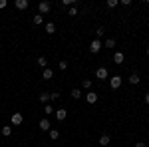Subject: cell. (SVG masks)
<instances>
[{
  "label": "cell",
  "instance_id": "obj_1",
  "mask_svg": "<svg viewBox=\"0 0 149 147\" xmlns=\"http://www.w3.org/2000/svg\"><path fill=\"white\" fill-rule=\"evenodd\" d=\"M10 121H12V125H16V127H18V125H22V121H24V115H22L20 111L12 113V115H10Z\"/></svg>",
  "mask_w": 149,
  "mask_h": 147
},
{
  "label": "cell",
  "instance_id": "obj_2",
  "mask_svg": "<svg viewBox=\"0 0 149 147\" xmlns=\"http://www.w3.org/2000/svg\"><path fill=\"white\" fill-rule=\"evenodd\" d=\"M95 78H97V79H107V78H109L107 68H103V66H102V68H97V70H95Z\"/></svg>",
  "mask_w": 149,
  "mask_h": 147
},
{
  "label": "cell",
  "instance_id": "obj_3",
  "mask_svg": "<svg viewBox=\"0 0 149 147\" xmlns=\"http://www.w3.org/2000/svg\"><path fill=\"white\" fill-rule=\"evenodd\" d=\"M56 119L58 121H64V119H66V117H68V109H66V107H60V109H56Z\"/></svg>",
  "mask_w": 149,
  "mask_h": 147
},
{
  "label": "cell",
  "instance_id": "obj_4",
  "mask_svg": "<svg viewBox=\"0 0 149 147\" xmlns=\"http://www.w3.org/2000/svg\"><path fill=\"white\" fill-rule=\"evenodd\" d=\"M50 8H52V4H50V2H46V0L38 4V10H40V14H42V16H44L46 12H50Z\"/></svg>",
  "mask_w": 149,
  "mask_h": 147
},
{
  "label": "cell",
  "instance_id": "obj_5",
  "mask_svg": "<svg viewBox=\"0 0 149 147\" xmlns=\"http://www.w3.org/2000/svg\"><path fill=\"white\" fill-rule=\"evenodd\" d=\"M38 127H40L42 131H50V129H52V125H50V119H48V117H44V119H40V123H38Z\"/></svg>",
  "mask_w": 149,
  "mask_h": 147
},
{
  "label": "cell",
  "instance_id": "obj_6",
  "mask_svg": "<svg viewBox=\"0 0 149 147\" xmlns=\"http://www.w3.org/2000/svg\"><path fill=\"white\" fill-rule=\"evenodd\" d=\"M100 50H102V42H100V40H93L92 44H90V52H92V54H97Z\"/></svg>",
  "mask_w": 149,
  "mask_h": 147
},
{
  "label": "cell",
  "instance_id": "obj_7",
  "mask_svg": "<svg viewBox=\"0 0 149 147\" xmlns=\"http://www.w3.org/2000/svg\"><path fill=\"white\" fill-rule=\"evenodd\" d=\"M109 82H111V90H117V88L121 86V82H123V79L119 78V76H111V79H109Z\"/></svg>",
  "mask_w": 149,
  "mask_h": 147
},
{
  "label": "cell",
  "instance_id": "obj_8",
  "mask_svg": "<svg viewBox=\"0 0 149 147\" xmlns=\"http://www.w3.org/2000/svg\"><path fill=\"white\" fill-rule=\"evenodd\" d=\"M86 102L88 103H95L97 102V93H95V91H88V93H86Z\"/></svg>",
  "mask_w": 149,
  "mask_h": 147
},
{
  "label": "cell",
  "instance_id": "obj_9",
  "mask_svg": "<svg viewBox=\"0 0 149 147\" xmlns=\"http://www.w3.org/2000/svg\"><path fill=\"white\" fill-rule=\"evenodd\" d=\"M28 6H30L28 0H16V8H18V10H26Z\"/></svg>",
  "mask_w": 149,
  "mask_h": 147
},
{
  "label": "cell",
  "instance_id": "obj_10",
  "mask_svg": "<svg viewBox=\"0 0 149 147\" xmlns=\"http://www.w3.org/2000/svg\"><path fill=\"white\" fill-rule=\"evenodd\" d=\"M100 145H102V147L111 145V137H109V135H102V137H100Z\"/></svg>",
  "mask_w": 149,
  "mask_h": 147
},
{
  "label": "cell",
  "instance_id": "obj_11",
  "mask_svg": "<svg viewBox=\"0 0 149 147\" xmlns=\"http://www.w3.org/2000/svg\"><path fill=\"white\" fill-rule=\"evenodd\" d=\"M123 60H125L123 52H115V54H113V62H115V64H123Z\"/></svg>",
  "mask_w": 149,
  "mask_h": 147
},
{
  "label": "cell",
  "instance_id": "obj_12",
  "mask_svg": "<svg viewBox=\"0 0 149 147\" xmlns=\"http://www.w3.org/2000/svg\"><path fill=\"white\" fill-rule=\"evenodd\" d=\"M38 100H40V102L46 105V103H50V93H48V91H42V93L38 95Z\"/></svg>",
  "mask_w": 149,
  "mask_h": 147
},
{
  "label": "cell",
  "instance_id": "obj_13",
  "mask_svg": "<svg viewBox=\"0 0 149 147\" xmlns=\"http://www.w3.org/2000/svg\"><path fill=\"white\" fill-rule=\"evenodd\" d=\"M127 82H129V84H131V86H137L139 82H141V78H139L137 74H131V76H129V78H127Z\"/></svg>",
  "mask_w": 149,
  "mask_h": 147
},
{
  "label": "cell",
  "instance_id": "obj_14",
  "mask_svg": "<svg viewBox=\"0 0 149 147\" xmlns=\"http://www.w3.org/2000/svg\"><path fill=\"white\" fill-rule=\"evenodd\" d=\"M42 78H44V79H52V78H54V70H52V68H46L44 72H42Z\"/></svg>",
  "mask_w": 149,
  "mask_h": 147
},
{
  "label": "cell",
  "instance_id": "obj_15",
  "mask_svg": "<svg viewBox=\"0 0 149 147\" xmlns=\"http://www.w3.org/2000/svg\"><path fill=\"white\" fill-rule=\"evenodd\" d=\"M0 133H2L4 137H10L12 135V125H4V127L0 129Z\"/></svg>",
  "mask_w": 149,
  "mask_h": 147
},
{
  "label": "cell",
  "instance_id": "obj_16",
  "mask_svg": "<svg viewBox=\"0 0 149 147\" xmlns=\"http://www.w3.org/2000/svg\"><path fill=\"white\" fill-rule=\"evenodd\" d=\"M32 22H34V26H40V24H44V16H42V14H36L34 18H32Z\"/></svg>",
  "mask_w": 149,
  "mask_h": 147
},
{
  "label": "cell",
  "instance_id": "obj_17",
  "mask_svg": "<svg viewBox=\"0 0 149 147\" xmlns=\"http://www.w3.org/2000/svg\"><path fill=\"white\" fill-rule=\"evenodd\" d=\"M38 66H40L42 70H46V68H48V60H46L44 56H40V58H38Z\"/></svg>",
  "mask_w": 149,
  "mask_h": 147
},
{
  "label": "cell",
  "instance_id": "obj_18",
  "mask_svg": "<svg viewBox=\"0 0 149 147\" xmlns=\"http://www.w3.org/2000/svg\"><path fill=\"white\" fill-rule=\"evenodd\" d=\"M46 32H48V34H54V32H56V24H54V22H48L46 24Z\"/></svg>",
  "mask_w": 149,
  "mask_h": 147
},
{
  "label": "cell",
  "instance_id": "obj_19",
  "mask_svg": "<svg viewBox=\"0 0 149 147\" xmlns=\"http://www.w3.org/2000/svg\"><path fill=\"white\" fill-rule=\"evenodd\" d=\"M70 95H72V98H74V100H80V98H81V91L78 90V88H74V90H72V93H70Z\"/></svg>",
  "mask_w": 149,
  "mask_h": 147
},
{
  "label": "cell",
  "instance_id": "obj_20",
  "mask_svg": "<svg viewBox=\"0 0 149 147\" xmlns=\"http://www.w3.org/2000/svg\"><path fill=\"white\" fill-rule=\"evenodd\" d=\"M68 16H78V6H76V4L68 8Z\"/></svg>",
  "mask_w": 149,
  "mask_h": 147
},
{
  "label": "cell",
  "instance_id": "obj_21",
  "mask_svg": "<svg viewBox=\"0 0 149 147\" xmlns=\"http://www.w3.org/2000/svg\"><path fill=\"white\" fill-rule=\"evenodd\" d=\"M54 111H56V109H54V107H52L50 103H46V105H44V113H46V115H52Z\"/></svg>",
  "mask_w": 149,
  "mask_h": 147
},
{
  "label": "cell",
  "instance_id": "obj_22",
  "mask_svg": "<svg viewBox=\"0 0 149 147\" xmlns=\"http://www.w3.org/2000/svg\"><path fill=\"white\" fill-rule=\"evenodd\" d=\"M48 133H50V139H58V137H60V131H58V129H50Z\"/></svg>",
  "mask_w": 149,
  "mask_h": 147
},
{
  "label": "cell",
  "instance_id": "obj_23",
  "mask_svg": "<svg viewBox=\"0 0 149 147\" xmlns=\"http://www.w3.org/2000/svg\"><path fill=\"white\" fill-rule=\"evenodd\" d=\"M117 4H119L117 0H107V2H105V6H107V8H115Z\"/></svg>",
  "mask_w": 149,
  "mask_h": 147
},
{
  "label": "cell",
  "instance_id": "obj_24",
  "mask_svg": "<svg viewBox=\"0 0 149 147\" xmlns=\"http://www.w3.org/2000/svg\"><path fill=\"white\" fill-rule=\"evenodd\" d=\"M58 68L62 70V72H64V70H68V62H66V60H62V62L58 64Z\"/></svg>",
  "mask_w": 149,
  "mask_h": 147
},
{
  "label": "cell",
  "instance_id": "obj_25",
  "mask_svg": "<svg viewBox=\"0 0 149 147\" xmlns=\"http://www.w3.org/2000/svg\"><path fill=\"white\" fill-rule=\"evenodd\" d=\"M81 86H84L86 90H90V88H92V79H84V82H81Z\"/></svg>",
  "mask_w": 149,
  "mask_h": 147
},
{
  "label": "cell",
  "instance_id": "obj_26",
  "mask_svg": "<svg viewBox=\"0 0 149 147\" xmlns=\"http://www.w3.org/2000/svg\"><path fill=\"white\" fill-rule=\"evenodd\" d=\"M113 46H115V40H113V38L105 40V48H113Z\"/></svg>",
  "mask_w": 149,
  "mask_h": 147
},
{
  "label": "cell",
  "instance_id": "obj_27",
  "mask_svg": "<svg viewBox=\"0 0 149 147\" xmlns=\"http://www.w3.org/2000/svg\"><path fill=\"white\" fill-rule=\"evenodd\" d=\"M103 34H105V30H103V28H97V30H95V36H97V38H102Z\"/></svg>",
  "mask_w": 149,
  "mask_h": 147
},
{
  "label": "cell",
  "instance_id": "obj_28",
  "mask_svg": "<svg viewBox=\"0 0 149 147\" xmlns=\"http://www.w3.org/2000/svg\"><path fill=\"white\" fill-rule=\"evenodd\" d=\"M119 4H123V6H129V4H131V0H119Z\"/></svg>",
  "mask_w": 149,
  "mask_h": 147
},
{
  "label": "cell",
  "instance_id": "obj_29",
  "mask_svg": "<svg viewBox=\"0 0 149 147\" xmlns=\"http://www.w3.org/2000/svg\"><path fill=\"white\" fill-rule=\"evenodd\" d=\"M6 6H8V2L6 0H0V8H6Z\"/></svg>",
  "mask_w": 149,
  "mask_h": 147
},
{
  "label": "cell",
  "instance_id": "obj_30",
  "mask_svg": "<svg viewBox=\"0 0 149 147\" xmlns=\"http://www.w3.org/2000/svg\"><path fill=\"white\" fill-rule=\"evenodd\" d=\"M135 147H145V143H143V141H137V143H135Z\"/></svg>",
  "mask_w": 149,
  "mask_h": 147
},
{
  "label": "cell",
  "instance_id": "obj_31",
  "mask_svg": "<svg viewBox=\"0 0 149 147\" xmlns=\"http://www.w3.org/2000/svg\"><path fill=\"white\" fill-rule=\"evenodd\" d=\"M145 103L149 105V93H145Z\"/></svg>",
  "mask_w": 149,
  "mask_h": 147
},
{
  "label": "cell",
  "instance_id": "obj_32",
  "mask_svg": "<svg viewBox=\"0 0 149 147\" xmlns=\"http://www.w3.org/2000/svg\"><path fill=\"white\" fill-rule=\"evenodd\" d=\"M145 54H147V56H149V48H147V50H145Z\"/></svg>",
  "mask_w": 149,
  "mask_h": 147
},
{
  "label": "cell",
  "instance_id": "obj_33",
  "mask_svg": "<svg viewBox=\"0 0 149 147\" xmlns=\"http://www.w3.org/2000/svg\"><path fill=\"white\" fill-rule=\"evenodd\" d=\"M46 147H48V145H46Z\"/></svg>",
  "mask_w": 149,
  "mask_h": 147
}]
</instances>
